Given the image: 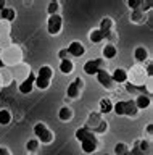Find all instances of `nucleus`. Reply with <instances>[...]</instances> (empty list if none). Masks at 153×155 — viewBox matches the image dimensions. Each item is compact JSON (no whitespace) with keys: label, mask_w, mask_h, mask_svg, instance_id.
<instances>
[{"label":"nucleus","mask_w":153,"mask_h":155,"mask_svg":"<svg viewBox=\"0 0 153 155\" xmlns=\"http://www.w3.org/2000/svg\"><path fill=\"white\" fill-rule=\"evenodd\" d=\"M131 19H132L134 23H142L143 19H145V13H143L140 8H139V10H134L132 15H131Z\"/></svg>","instance_id":"obj_28"},{"label":"nucleus","mask_w":153,"mask_h":155,"mask_svg":"<svg viewBox=\"0 0 153 155\" xmlns=\"http://www.w3.org/2000/svg\"><path fill=\"white\" fill-rule=\"evenodd\" d=\"M100 31H102L103 37L105 39H113V19L111 18H103L102 21H100Z\"/></svg>","instance_id":"obj_12"},{"label":"nucleus","mask_w":153,"mask_h":155,"mask_svg":"<svg viewBox=\"0 0 153 155\" xmlns=\"http://www.w3.org/2000/svg\"><path fill=\"white\" fill-rule=\"evenodd\" d=\"M34 86L37 87V89H40V91H45V89H49V86H50V81H47V79H42V78L36 76Z\"/></svg>","instance_id":"obj_26"},{"label":"nucleus","mask_w":153,"mask_h":155,"mask_svg":"<svg viewBox=\"0 0 153 155\" xmlns=\"http://www.w3.org/2000/svg\"><path fill=\"white\" fill-rule=\"evenodd\" d=\"M15 18H16V12L13 8H10V7H5L2 12H0V19H2V21L11 23Z\"/></svg>","instance_id":"obj_15"},{"label":"nucleus","mask_w":153,"mask_h":155,"mask_svg":"<svg viewBox=\"0 0 153 155\" xmlns=\"http://www.w3.org/2000/svg\"><path fill=\"white\" fill-rule=\"evenodd\" d=\"M134 58H135V61L143 63L148 58V50L145 47H137L135 50H134Z\"/></svg>","instance_id":"obj_20"},{"label":"nucleus","mask_w":153,"mask_h":155,"mask_svg":"<svg viewBox=\"0 0 153 155\" xmlns=\"http://www.w3.org/2000/svg\"><path fill=\"white\" fill-rule=\"evenodd\" d=\"M111 79L114 84H126L127 82V71L124 68H116L111 73Z\"/></svg>","instance_id":"obj_13"},{"label":"nucleus","mask_w":153,"mask_h":155,"mask_svg":"<svg viewBox=\"0 0 153 155\" xmlns=\"http://www.w3.org/2000/svg\"><path fill=\"white\" fill-rule=\"evenodd\" d=\"M129 152V149H127V145L126 144H116L114 145V155H126Z\"/></svg>","instance_id":"obj_30"},{"label":"nucleus","mask_w":153,"mask_h":155,"mask_svg":"<svg viewBox=\"0 0 153 155\" xmlns=\"http://www.w3.org/2000/svg\"><path fill=\"white\" fill-rule=\"evenodd\" d=\"M58 118L61 121H69V120H73V110L69 108V107H61L60 111H58Z\"/></svg>","instance_id":"obj_21"},{"label":"nucleus","mask_w":153,"mask_h":155,"mask_svg":"<svg viewBox=\"0 0 153 155\" xmlns=\"http://www.w3.org/2000/svg\"><path fill=\"white\" fill-rule=\"evenodd\" d=\"M34 81H36V74L34 73H29L20 84V92L21 94L26 95V94H29V92H32V89H34Z\"/></svg>","instance_id":"obj_10"},{"label":"nucleus","mask_w":153,"mask_h":155,"mask_svg":"<svg viewBox=\"0 0 153 155\" xmlns=\"http://www.w3.org/2000/svg\"><path fill=\"white\" fill-rule=\"evenodd\" d=\"M66 50H68V53H69L71 57L79 58V57H82L84 53H85V47H84V44H82V42H79V41H73L68 47H66Z\"/></svg>","instance_id":"obj_11"},{"label":"nucleus","mask_w":153,"mask_h":155,"mask_svg":"<svg viewBox=\"0 0 153 155\" xmlns=\"http://www.w3.org/2000/svg\"><path fill=\"white\" fill-rule=\"evenodd\" d=\"M10 31H11V26H10V23H7V21H2V19H0V37L10 36Z\"/></svg>","instance_id":"obj_27"},{"label":"nucleus","mask_w":153,"mask_h":155,"mask_svg":"<svg viewBox=\"0 0 153 155\" xmlns=\"http://www.w3.org/2000/svg\"><path fill=\"white\" fill-rule=\"evenodd\" d=\"M134 102H135L137 110H145V108H148V107L151 105V97L145 95V94H140V95H137V99Z\"/></svg>","instance_id":"obj_14"},{"label":"nucleus","mask_w":153,"mask_h":155,"mask_svg":"<svg viewBox=\"0 0 153 155\" xmlns=\"http://www.w3.org/2000/svg\"><path fill=\"white\" fill-rule=\"evenodd\" d=\"M140 3H142V0H129V2H127V7L134 12V10H139V8H140Z\"/></svg>","instance_id":"obj_31"},{"label":"nucleus","mask_w":153,"mask_h":155,"mask_svg":"<svg viewBox=\"0 0 153 155\" xmlns=\"http://www.w3.org/2000/svg\"><path fill=\"white\" fill-rule=\"evenodd\" d=\"M110 111H113V102L110 99H107V97L100 99V113H102V115H108Z\"/></svg>","instance_id":"obj_18"},{"label":"nucleus","mask_w":153,"mask_h":155,"mask_svg":"<svg viewBox=\"0 0 153 155\" xmlns=\"http://www.w3.org/2000/svg\"><path fill=\"white\" fill-rule=\"evenodd\" d=\"M27 155H36V153H27Z\"/></svg>","instance_id":"obj_38"},{"label":"nucleus","mask_w":153,"mask_h":155,"mask_svg":"<svg viewBox=\"0 0 153 155\" xmlns=\"http://www.w3.org/2000/svg\"><path fill=\"white\" fill-rule=\"evenodd\" d=\"M74 70V63L71 58H66V60H60V71L63 74H71Z\"/></svg>","instance_id":"obj_17"},{"label":"nucleus","mask_w":153,"mask_h":155,"mask_svg":"<svg viewBox=\"0 0 153 155\" xmlns=\"http://www.w3.org/2000/svg\"><path fill=\"white\" fill-rule=\"evenodd\" d=\"M126 89H127V92H134V91H137V87L132 86L131 82H126Z\"/></svg>","instance_id":"obj_33"},{"label":"nucleus","mask_w":153,"mask_h":155,"mask_svg":"<svg viewBox=\"0 0 153 155\" xmlns=\"http://www.w3.org/2000/svg\"><path fill=\"white\" fill-rule=\"evenodd\" d=\"M10 123H11V113H10V110H7V108L0 110V126H7V124H10Z\"/></svg>","instance_id":"obj_22"},{"label":"nucleus","mask_w":153,"mask_h":155,"mask_svg":"<svg viewBox=\"0 0 153 155\" xmlns=\"http://www.w3.org/2000/svg\"><path fill=\"white\" fill-rule=\"evenodd\" d=\"M58 58H60V60H66V58H69L68 50H66V48H61V50L58 52Z\"/></svg>","instance_id":"obj_32"},{"label":"nucleus","mask_w":153,"mask_h":155,"mask_svg":"<svg viewBox=\"0 0 153 155\" xmlns=\"http://www.w3.org/2000/svg\"><path fill=\"white\" fill-rule=\"evenodd\" d=\"M147 131H148V134H151L153 133V124H148L147 126Z\"/></svg>","instance_id":"obj_36"},{"label":"nucleus","mask_w":153,"mask_h":155,"mask_svg":"<svg viewBox=\"0 0 153 155\" xmlns=\"http://www.w3.org/2000/svg\"><path fill=\"white\" fill-rule=\"evenodd\" d=\"M113 111L116 113L118 116H134L139 115V110L135 107V102L132 100H123V102H116V104L113 105Z\"/></svg>","instance_id":"obj_2"},{"label":"nucleus","mask_w":153,"mask_h":155,"mask_svg":"<svg viewBox=\"0 0 153 155\" xmlns=\"http://www.w3.org/2000/svg\"><path fill=\"white\" fill-rule=\"evenodd\" d=\"M3 68H5V63H3L2 57H0V70H3Z\"/></svg>","instance_id":"obj_37"},{"label":"nucleus","mask_w":153,"mask_h":155,"mask_svg":"<svg viewBox=\"0 0 153 155\" xmlns=\"http://www.w3.org/2000/svg\"><path fill=\"white\" fill-rule=\"evenodd\" d=\"M11 81H13V74H11L10 71H7L5 68H3V70H0V82H2L3 86H8Z\"/></svg>","instance_id":"obj_24"},{"label":"nucleus","mask_w":153,"mask_h":155,"mask_svg":"<svg viewBox=\"0 0 153 155\" xmlns=\"http://www.w3.org/2000/svg\"><path fill=\"white\" fill-rule=\"evenodd\" d=\"M58 12H60V2H58V0L50 2L49 7H47V13H49V16H52V15H58Z\"/></svg>","instance_id":"obj_25"},{"label":"nucleus","mask_w":153,"mask_h":155,"mask_svg":"<svg viewBox=\"0 0 153 155\" xmlns=\"http://www.w3.org/2000/svg\"><path fill=\"white\" fill-rule=\"evenodd\" d=\"M39 144H40V142H39L37 139H29V140L26 142V150H27L29 153L36 152V150L39 149Z\"/></svg>","instance_id":"obj_29"},{"label":"nucleus","mask_w":153,"mask_h":155,"mask_svg":"<svg viewBox=\"0 0 153 155\" xmlns=\"http://www.w3.org/2000/svg\"><path fill=\"white\" fill-rule=\"evenodd\" d=\"M95 76H97V81L100 82V86H102V87H105V89H108V91H113L114 89V82L111 79V73H108L107 68L100 70Z\"/></svg>","instance_id":"obj_8"},{"label":"nucleus","mask_w":153,"mask_h":155,"mask_svg":"<svg viewBox=\"0 0 153 155\" xmlns=\"http://www.w3.org/2000/svg\"><path fill=\"white\" fill-rule=\"evenodd\" d=\"M61 28H63V18H61L60 13L49 16V21H47V31H49L50 36H56V34H60Z\"/></svg>","instance_id":"obj_7"},{"label":"nucleus","mask_w":153,"mask_h":155,"mask_svg":"<svg viewBox=\"0 0 153 155\" xmlns=\"http://www.w3.org/2000/svg\"><path fill=\"white\" fill-rule=\"evenodd\" d=\"M76 139L81 144V150L84 153H94L98 149V139L92 131H89L87 128H79L76 131Z\"/></svg>","instance_id":"obj_1"},{"label":"nucleus","mask_w":153,"mask_h":155,"mask_svg":"<svg viewBox=\"0 0 153 155\" xmlns=\"http://www.w3.org/2000/svg\"><path fill=\"white\" fill-rule=\"evenodd\" d=\"M82 87H84V81L81 79V78H76L73 82H69V84H68L66 95H68L69 99H78V97L81 95V92H82Z\"/></svg>","instance_id":"obj_9"},{"label":"nucleus","mask_w":153,"mask_h":155,"mask_svg":"<svg viewBox=\"0 0 153 155\" xmlns=\"http://www.w3.org/2000/svg\"><path fill=\"white\" fill-rule=\"evenodd\" d=\"M0 155H11V153L7 147H0Z\"/></svg>","instance_id":"obj_34"},{"label":"nucleus","mask_w":153,"mask_h":155,"mask_svg":"<svg viewBox=\"0 0 153 155\" xmlns=\"http://www.w3.org/2000/svg\"><path fill=\"white\" fill-rule=\"evenodd\" d=\"M102 53H103V60H113V58L116 57L118 50L113 44H107V45L102 48Z\"/></svg>","instance_id":"obj_16"},{"label":"nucleus","mask_w":153,"mask_h":155,"mask_svg":"<svg viewBox=\"0 0 153 155\" xmlns=\"http://www.w3.org/2000/svg\"><path fill=\"white\" fill-rule=\"evenodd\" d=\"M0 53H2V50H0Z\"/></svg>","instance_id":"obj_39"},{"label":"nucleus","mask_w":153,"mask_h":155,"mask_svg":"<svg viewBox=\"0 0 153 155\" xmlns=\"http://www.w3.org/2000/svg\"><path fill=\"white\" fill-rule=\"evenodd\" d=\"M0 57H2L5 65H20L23 60V52L18 45H10L5 50H2Z\"/></svg>","instance_id":"obj_3"},{"label":"nucleus","mask_w":153,"mask_h":155,"mask_svg":"<svg viewBox=\"0 0 153 155\" xmlns=\"http://www.w3.org/2000/svg\"><path fill=\"white\" fill-rule=\"evenodd\" d=\"M34 134H36V139L42 144H52V140H53V133L47 128L45 123H36Z\"/></svg>","instance_id":"obj_5"},{"label":"nucleus","mask_w":153,"mask_h":155,"mask_svg":"<svg viewBox=\"0 0 153 155\" xmlns=\"http://www.w3.org/2000/svg\"><path fill=\"white\" fill-rule=\"evenodd\" d=\"M103 34L100 29H94V31H90L89 32V41L92 42V44H98V42H102L103 41Z\"/></svg>","instance_id":"obj_23"},{"label":"nucleus","mask_w":153,"mask_h":155,"mask_svg":"<svg viewBox=\"0 0 153 155\" xmlns=\"http://www.w3.org/2000/svg\"><path fill=\"white\" fill-rule=\"evenodd\" d=\"M150 76H147L145 73V68L139 66V65H134L131 70L127 71V82H131L132 86H140V84H145V81L148 79Z\"/></svg>","instance_id":"obj_4"},{"label":"nucleus","mask_w":153,"mask_h":155,"mask_svg":"<svg viewBox=\"0 0 153 155\" xmlns=\"http://www.w3.org/2000/svg\"><path fill=\"white\" fill-rule=\"evenodd\" d=\"M5 7H7V2H5V0H0V12H2Z\"/></svg>","instance_id":"obj_35"},{"label":"nucleus","mask_w":153,"mask_h":155,"mask_svg":"<svg viewBox=\"0 0 153 155\" xmlns=\"http://www.w3.org/2000/svg\"><path fill=\"white\" fill-rule=\"evenodd\" d=\"M36 76L42 78V79H47V81H52V76H53V70H52L50 66L44 65V66H40V68H39V71H37V74H36Z\"/></svg>","instance_id":"obj_19"},{"label":"nucleus","mask_w":153,"mask_h":155,"mask_svg":"<svg viewBox=\"0 0 153 155\" xmlns=\"http://www.w3.org/2000/svg\"><path fill=\"white\" fill-rule=\"evenodd\" d=\"M103 68H107V63H105L103 58H92V60L84 63V73L89 76H95Z\"/></svg>","instance_id":"obj_6"}]
</instances>
